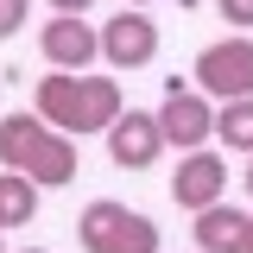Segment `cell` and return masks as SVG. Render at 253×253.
I'll return each mask as SVG.
<instances>
[{
    "mask_svg": "<svg viewBox=\"0 0 253 253\" xmlns=\"http://www.w3.org/2000/svg\"><path fill=\"white\" fill-rule=\"evenodd\" d=\"M158 126H165V146H177V152H203V139L215 133V108H209V95H203V89H177V76H171L165 108H158Z\"/></svg>",
    "mask_w": 253,
    "mask_h": 253,
    "instance_id": "obj_5",
    "label": "cell"
},
{
    "mask_svg": "<svg viewBox=\"0 0 253 253\" xmlns=\"http://www.w3.org/2000/svg\"><path fill=\"white\" fill-rule=\"evenodd\" d=\"M215 139L228 152H247L253 158V95L247 101H221L215 108Z\"/></svg>",
    "mask_w": 253,
    "mask_h": 253,
    "instance_id": "obj_12",
    "label": "cell"
},
{
    "mask_svg": "<svg viewBox=\"0 0 253 253\" xmlns=\"http://www.w3.org/2000/svg\"><path fill=\"white\" fill-rule=\"evenodd\" d=\"M190 76H196V89L209 101H247L253 95V38L247 32H228L215 44H203Z\"/></svg>",
    "mask_w": 253,
    "mask_h": 253,
    "instance_id": "obj_4",
    "label": "cell"
},
{
    "mask_svg": "<svg viewBox=\"0 0 253 253\" xmlns=\"http://www.w3.org/2000/svg\"><path fill=\"white\" fill-rule=\"evenodd\" d=\"M51 6H57V13H76V19H83V13H89L95 0H51Z\"/></svg>",
    "mask_w": 253,
    "mask_h": 253,
    "instance_id": "obj_15",
    "label": "cell"
},
{
    "mask_svg": "<svg viewBox=\"0 0 253 253\" xmlns=\"http://www.w3.org/2000/svg\"><path fill=\"white\" fill-rule=\"evenodd\" d=\"M0 253H6V228H0Z\"/></svg>",
    "mask_w": 253,
    "mask_h": 253,
    "instance_id": "obj_18",
    "label": "cell"
},
{
    "mask_svg": "<svg viewBox=\"0 0 253 253\" xmlns=\"http://www.w3.org/2000/svg\"><path fill=\"white\" fill-rule=\"evenodd\" d=\"M101 57L114 70H146L158 57V26L139 13V6H121L108 26H101Z\"/></svg>",
    "mask_w": 253,
    "mask_h": 253,
    "instance_id": "obj_7",
    "label": "cell"
},
{
    "mask_svg": "<svg viewBox=\"0 0 253 253\" xmlns=\"http://www.w3.org/2000/svg\"><path fill=\"white\" fill-rule=\"evenodd\" d=\"M76 241H83V253H158V228H152V215L126 209L114 196H101V203L83 209Z\"/></svg>",
    "mask_w": 253,
    "mask_h": 253,
    "instance_id": "obj_3",
    "label": "cell"
},
{
    "mask_svg": "<svg viewBox=\"0 0 253 253\" xmlns=\"http://www.w3.org/2000/svg\"><path fill=\"white\" fill-rule=\"evenodd\" d=\"M26 19H32V0H0V38L26 32Z\"/></svg>",
    "mask_w": 253,
    "mask_h": 253,
    "instance_id": "obj_13",
    "label": "cell"
},
{
    "mask_svg": "<svg viewBox=\"0 0 253 253\" xmlns=\"http://www.w3.org/2000/svg\"><path fill=\"white\" fill-rule=\"evenodd\" d=\"M38 51H44L51 70H89V63L101 57V32L83 26L76 13H57L51 26H38Z\"/></svg>",
    "mask_w": 253,
    "mask_h": 253,
    "instance_id": "obj_9",
    "label": "cell"
},
{
    "mask_svg": "<svg viewBox=\"0 0 253 253\" xmlns=\"http://www.w3.org/2000/svg\"><path fill=\"white\" fill-rule=\"evenodd\" d=\"M221 190H228V158L221 152H184L177 158V177H171V203L190 209V215H203V209H215Z\"/></svg>",
    "mask_w": 253,
    "mask_h": 253,
    "instance_id": "obj_6",
    "label": "cell"
},
{
    "mask_svg": "<svg viewBox=\"0 0 253 253\" xmlns=\"http://www.w3.org/2000/svg\"><path fill=\"white\" fill-rule=\"evenodd\" d=\"M247 253H253V215H247Z\"/></svg>",
    "mask_w": 253,
    "mask_h": 253,
    "instance_id": "obj_17",
    "label": "cell"
},
{
    "mask_svg": "<svg viewBox=\"0 0 253 253\" xmlns=\"http://www.w3.org/2000/svg\"><path fill=\"white\" fill-rule=\"evenodd\" d=\"M215 13H221V26H253V0H215Z\"/></svg>",
    "mask_w": 253,
    "mask_h": 253,
    "instance_id": "obj_14",
    "label": "cell"
},
{
    "mask_svg": "<svg viewBox=\"0 0 253 253\" xmlns=\"http://www.w3.org/2000/svg\"><path fill=\"white\" fill-rule=\"evenodd\" d=\"M26 253H44V247H26Z\"/></svg>",
    "mask_w": 253,
    "mask_h": 253,
    "instance_id": "obj_20",
    "label": "cell"
},
{
    "mask_svg": "<svg viewBox=\"0 0 253 253\" xmlns=\"http://www.w3.org/2000/svg\"><path fill=\"white\" fill-rule=\"evenodd\" d=\"M247 196H253V158H247Z\"/></svg>",
    "mask_w": 253,
    "mask_h": 253,
    "instance_id": "obj_16",
    "label": "cell"
},
{
    "mask_svg": "<svg viewBox=\"0 0 253 253\" xmlns=\"http://www.w3.org/2000/svg\"><path fill=\"white\" fill-rule=\"evenodd\" d=\"M0 165L32 177L38 190H57L76 177V139L57 133L44 114H6L0 121Z\"/></svg>",
    "mask_w": 253,
    "mask_h": 253,
    "instance_id": "obj_2",
    "label": "cell"
},
{
    "mask_svg": "<svg viewBox=\"0 0 253 253\" xmlns=\"http://www.w3.org/2000/svg\"><path fill=\"white\" fill-rule=\"evenodd\" d=\"M126 6H146V0H126Z\"/></svg>",
    "mask_w": 253,
    "mask_h": 253,
    "instance_id": "obj_19",
    "label": "cell"
},
{
    "mask_svg": "<svg viewBox=\"0 0 253 253\" xmlns=\"http://www.w3.org/2000/svg\"><path fill=\"white\" fill-rule=\"evenodd\" d=\"M38 114L57 126V133L83 139V133H108L126 108H121V83L114 76L57 70V76H38Z\"/></svg>",
    "mask_w": 253,
    "mask_h": 253,
    "instance_id": "obj_1",
    "label": "cell"
},
{
    "mask_svg": "<svg viewBox=\"0 0 253 253\" xmlns=\"http://www.w3.org/2000/svg\"><path fill=\"white\" fill-rule=\"evenodd\" d=\"M190 234H196V247H203V253H247V215H241V209H228V203L203 209Z\"/></svg>",
    "mask_w": 253,
    "mask_h": 253,
    "instance_id": "obj_10",
    "label": "cell"
},
{
    "mask_svg": "<svg viewBox=\"0 0 253 253\" xmlns=\"http://www.w3.org/2000/svg\"><path fill=\"white\" fill-rule=\"evenodd\" d=\"M158 152H165V126L146 108H126L121 121L108 126V158L121 171H146V165H158Z\"/></svg>",
    "mask_w": 253,
    "mask_h": 253,
    "instance_id": "obj_8",
    "label": "cell"
},
{
    "mask_svg": "<svg viewBox=\"0 0 253 253\" xmlns=\"http://www.w3.org/2000/svg\"><path fill=\"white\" fill-rule=\"evenodd\" d=\"M38 215V184L19 177V171H6L0 177V228H26Z\"/></svg>",
    "mask_w": 253,
    "mask_h": 253,
    "instance_id": "obj_11",
    "label": "cell"
}]
</instances>
